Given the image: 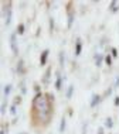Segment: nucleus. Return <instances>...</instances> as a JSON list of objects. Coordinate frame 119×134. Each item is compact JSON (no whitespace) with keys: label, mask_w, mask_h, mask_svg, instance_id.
Instances as JSON below:
<instances>
[{"label":"nucleus","mask_w":119,"mask_h":134,"mask_svg":"<svg viewBox=\"0 0 119 134\" xmlns=\"http://www.w3.org/2000/svg\"><path fill=\"white\" fill-rule=\"evenodd\" d=\"M20 103H21V96H16L14 97V104L17 106V104H20Z\"/></svg>","instance_id":"23"},{"label":"nucleus","mask_w":119,"mask_h":134,"mask_svg":"<svg viewBox=\"0 0 119 134\" xmlns=\"http://www.w3.org/2000/svg\"><path fill=\"white\" fill-rule=\"evenodd\" d=\"M81 51H82V41L81 38H77V42H75V55H81Z\"/></svg>","instance_id":"7"},{"label":"nucleus","mask_w":119,"mask_h":134,"mask_svg":"<svg viewBox=\"0 0 119 134\" xmlns=\"http://www.w3.org/2000/svg\"><path fill=\"white\" fill-rule=\"evenodd\" d=\"M10 113H12L13 116H14V114H16V104H13V106H12V107H10Z\"/></svg>","instance_id":"24"},{"label":"nucleus","mask_w":119,"mask_h":134,"mask_svg":"<svg viewBox=\"0 0 119 134\" xmlns=\"http://www.w3.org/2000/svg\"><path fill=\"white\" fill-rule=\"evenodd\" d=\"M65 124H67V120H65V117H63V119H61V121H60V133L61 134L65 131Z\"/></svg>","instance_id":"15"},{"label":"nucleus","mask_w":119,"mask_h":134,"mask_svg":"<svg viewBox=\"0 0 119 134\" xmlns=\"http://www.w3.org/2000/svg\"><path fill=\"white\" fill-rule=\"evenodd\" d=\"M6 109H7V100H4V102L2 103V110H0L2 116H4V114H6Z\"/></svg>","instance_id":"19"},{"label":"nucleus","mask_w":119,"mask_h":134,"mask_svg":"<svg viewBox=\"0 0 119 134\" xmlns=\"http://www.w3.org/2000/svg\"><path fill=\"white\" fill-rule=\"evenodd\" d=\"M105 62H106L108 66H111V65H112V58H111V55H106L105 57Z\"/></svg>","instance_id":"21"},{"label":"nucleus","mask_w":119,"mask_h":134,"mask_svg":"<svg viewBox=\"0 0 119 134\" xmlns=\"http://www.w3.org/2000/svg\"><path fill=\"white\" fill-rule=\"evenodd\" d=\"M3 20H4V26L9 27L12 23V2L3 4Z\"/></svg>","instance_id":"2"},{"label":"nucleus","mask_w":119,"mask_h":134,"mask_svg":"<svg viewBox=\"0 0 119 134\" xmlns=\"http://www.w3.org/2000/svg\"><path fill=\"white\" fill-rule=\"evenodd\" d=\"M112 57H113V58H116V57H118V51H116V48H112Z\"/></svg>","instance_id":"25"},{"label":"nucleus","mask_w":119,"mask_h":134,"mask_svg":"<svg viewBox=\"0 0 119 134\" xmlns=\"http://www.w3.org/2000/svg\"><path fill=\"white\" fill-rule=\"evenodd\" d=\"M105 127H108V129H112L113 127V121H112V119H111V117L105 119Z\"/></svg>","instance_id":"17"},{"label":"nucleus","mask_w":119,"mask_h":134,"mask_svg":"<svg viewBox=\"0 0 119 134\" xmlns=\"http://www.w3.org/2000/svg\"><path fill=\"white\" fill-rule=\"evenodd\" d=\"M16 69H17V74H19V75H24V74H26V66H24V61L23 59H19Z\"/></svg>","instance_id":"4"},{"label":"nucleus","mask_w":119,"mask_h":134,"mask_svg":"<svg viewBox=\"0 0 119 134\" xmlns=\"http://www.w3.org/2000/svg\"><path fill=\"white\" fill-rule=\"evenodd\" d=\"M34 90H35V93H40V88H38V85H34Z\"/></svg>","instance_id":"28"},{"label":"nucleus","mask_w":119,"mask_h":134,"mask_svg":"<svg viewBox=\"0 0 119 134\" xmlns=\"http://www.w3.org/2000/svg\"><path fill=\"white\" fill-rule=\"evenodd\" d=\"M63 88V76H61L60 71H57V79H55V89L57 90H61Z\"/></svg>","instance_id":"6"},{"label":"nucleus","mask_w":119,"mask_h":134,"mask_svg":"<svg viewBox=\"0 0 119 134\" xmlns=\"http://www.w3.org/2000/svg\"><path fill=\"white\" fill-rule=\"evenodd\" d=\"M101 100H102V99H101V96L96 95V93H94V95H92V99H91V107H95L96 104L101 102Z\"/></svg>","instance_id":"9"},{"label":"nucleus","mask_w":119,"mask_h":134,"mask_svg":"<svg viewBox=\"0 0 119 134\" xmlns=\"http://www.w3.org/2000/svg\"><path fill=\"white\" fill-rule=\"evenodd\" d=\"M73 23H74V14L71 10H68V23H67V27L71 28L73 27Z\"/></svg>","instance_id":"10"},{"label":"nucleus","mask_w":119,"mask_h":134,"mask_svg":"<svg viewBox=\"0 0 119 134\" xmlns=\"http://www.w3.org/2000/svg\"><path fill=\"white\" fill-rule=\"evenodd\" d=\"M96 134H104V127H99V129H98V133H96Z\"/></svg>","instance_id":"30"},{"label":"nucleus","mask_w":119,"mask_h":134,"mask_svg":"<svg viewBox=\"0 0 119 134\" xmlns=\"http://www.w3.org/2000/svg\"><path fill=\"white\" fill-rule=\"evenodd\" d=\"M115 106H119V96H116V97H115Z\"/></svg>","instance_id":"27"},{"label":"nucleus","mask_w":119,"mask_h":134,"mask_svg":"<svg viewBox=\"0 0 119 134\" xmlns=\"http://www.w3.org/2000/svg\"><path fill=\"white\" fill-rule=\"evenodd\" d=\"M48 54H50L48 49H44V51L41 52V57H40V66H44V65L47 64V58H48Z\"/></svg>","instance_id":"5"},{"label":"nucleus","mask_w":119,"mask_h":134,"mask_svg":"<svg viewBox=\"0 0 119 134\" xmlns=\"http://www.w3.org/2000/svg\"><path fill=\"white\" fill-rule=\"evenodd\" d=\"M58 58H60V65H61V68H63L64 66V62H65V54H64V51L60 52Z\"/></svg>","instance_id":"16"},{"label":"nucleus","mask_w":119,"mask_h":134,"mask_svg":"<svg viewBox=\"0 0 119 134\" xmlns=\"http://www.w3.org/2000/svg\"><path fill=\"white\" fill-rule=\"evenodd\" d=\"M48 27H50V32H51V31L54 30V19H53V17L50 19V24H48Z\"/></svg>","instance_id":"22"},{"label":"nucleus","mask_w":119,"mask_h":134,"mask_svg":"<svg viewBox=\"0 0 119 134\" xmlns=\"http://www.w3.org/2000/svg\"><path fill=\"white\" fill-rule=\"evenodd\" d=\"M102 59H104L102 54L96 52L95 55H94V61H95V65H96V66H101V65H102Z\"/></svg>","instance_id":"8"},{"label":"nucleus","mask_w":119,"mask_h":134,"mask_svg":"<svg viewBox=\"0 0 119 134\" xmlns=\"http://www.w3.org/2000/svg\"><path fill=\"white\" fill-rule=\"evenodd\" d=\"M115 88H119V76H116V82H115Z\"/></svg>","instance_id":"29"},{"label":"nucleus","mask_w":119,"mask_h":134,"mask_svg":"<svg viewBox=\"0 0 119 134\" xmlns=\"http://www.w3.org/2000/svg\"><path fill=\"white\" fill-rule=\"evenodd\" d=\"M73 93H74V85H70L67 89V93H65V97L67 99H71L73 97Z\"/></svg>","instance_id":"14"},{"label":"nucleus","mask_w":119,"mask_h":134,"mask_svg":"<svg viewBox=\"0 0 119 134\" xmlns=\"http://www.w3.org/2000/svg\"><path fill=\"white\" fill-rule=\"evenodd\" d=\"M111 93H112V88H109V89H106V92H105V96H109Z\"/></svg>","instance_id":"26"},{"label":"nucleus","mask_w":119,"mask_h":134,"mask_svg":"<svg viewBox=\"0 0 119 134\" xmlns=\"http://www.w3.org/2000/svg\"><path fill=\"white\" fill-rule=\"evenodd\" d=\"M50 74H51V68H47V71H45V74H44V78H43V83H44V85H48Z\"/></svg>","instance_id":"11"},{"label":"nucleus","mask_w":119,"mask_h":134,"mask_svg":"<svg viewBox=\"0 0 119 134\" xmlns=\"http://www.w3.org/2000/svg\"><path fill=\"white\" fill-rule=\"evenodd\" d=\"M16 37H17V32H13V34L10 35V48H12V51H13L14 55H17V54H19V47H17Z\"/></svg>","instance_id":"3"},{"label":"nucleus","mask_w":119,"mask_h":134,"mask_svg":"<svg viewBox=\"0 0 119 134\" xmlns=\"http://www.w3.org/2000/svg\"><path fill=\"white\" fill-rule=\"evenodd\" d=\"M53 102L45 96V93H35L33 99V114L37 116V120L47 126L53 117Z\"/></svg>","instance_id":"1"},{"label":"nucleus","mask_w":119,"mask_h":134,"mask_svg":"<svg viewBox=\"0 0 119 134\" xmlns=\"http://www.w3.org/2000/svg\"><path fill=\"white\" fill-rule=\"evenodd\" d=\"M10 92H12V85H10V83H9V85H6V86H3V95H4V99L10 95Z\"/></svg>","instance_id":"12"},{"label":"nucleus","mask_w":119,"mask_h":134,"mask_svg":"<svg viewBox=\"0 0 119 134\" xmlns=\"http://www.w3.org/2000/svg\"><path fill=\"white\" fill-rule=\"evenodd\" d=\"M24 24H19V26H17V34L19 35H23L24 34Z\"/></svg>","instance_id":"18"},{"label":"nucleus","mask_w":119,"mask_h":134,"mask_svg":"<svg viewBox=\"0 0 119 134\" xmlns=\"http://www.w3.org/2000/svg\"><path fill=\"white\" fill-rule=\"evenodd\" d=\"M109 9H111V12H112V13H116L118 10H119V4H118V2H116V0H113V2H111V6H109Z\"/></svg>","instance_id":"13"},{"label":"nucleus","mask_w":119,"mask_h":134,"mask_svg":"<svg viewBox=\"0 0 119 134\" xmlns=\"http://www.w3.org/2000/svg\"><path fill=\"white\" fill-rule=\"evenodd\" d=\"M20 90H21V93H23V95H26V83H24V81H21L20 82Z\"/></svg>","instance_id":"20"}]
</instances>
